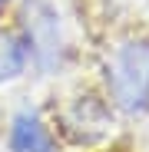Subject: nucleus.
<instances>
[{
	"label": "nucleus",
	"instance_id": "1",
	"mask_svg": "<svg viewBox=\"0 0 149 152\" xmlns=\"http://www.w3.org/2000/svg\"><path fill=\"white\" fill-rule=\"evenodd\" d=\"M103 93L123 119H142L149 113V33H129L109 46L99 63Z\"/></svg>",
	"mask_w": 149,
	"mask_h": 152
},
{
	"label": "nucleus",
	"instance_id": "2",
	"mask_svg": "<svg viewBox=\"0 0 149 152\" xmlns=\"http://www.w3.org/2000/svg\"><path fill=\"white\" fill-rule=\"evenodd\" d=\"M30 53V69L37 76H60L70 56V40L63 13L53 0H17V23Z\"/></svg>",
	"mask_w": 149,
	"mask_h": 152
},
{
	"label": "nucleus",
	"instance_id": "3",
	"mask_svg": "<svg viewBox=\"0 0 149 152\" xmlns=\"http://www.w3.org/2000/svg\"><path fill=\"white\" fill-rule=\"evenodd\" d=\"M116 109L106 99L103 89H83L76 96H70L57 113V126L60 132L73 142V145H99L106 142L116 129Z\"/></svg>",
	"mask_w": 149,
	"mask_h": 152
},
{
	"label": "nucleus",
	"instance_id": "4",
	"mask_svg": "<svg viewBox=\"0 0 149 152\" xmlns=\"http://www.w3.org/2000/svg\"><path fill=\"white\" fill-rule=\"evenodd\" d=\"M7 152H60V139L40 109L20 106L7 119Z\"/></svg>",
	"mask_w": 149,
	"mask_h": 152
},
{
	"label": "nucleus",
	"instance_id": "5",
	"mask_svg": "<svg viewBox=\"0 0 149 152\" xmlns=\"http://www.w3.org/2000/svg\"><path fill=\"white\" fill-rule=\"evenodd\" d=\"M30 69V53L17 27H0V86L23 80Z\"/></svg>",
	"mask_w": 149,
	"mask_h": 152
},
{
	"label": "nucleus",
	"instance_id": "6",
	"mask_svg": "<svg viewBox=\"0 0 149 152\" xmlns=\"http://www.w3.org/2000/svg\"><path fill=\"white\" fill-rule=\"evenodd\" d=\"M7 4H10V0H0V13H4V7H7Z\"/></svg>",
	"mask_w": 149,
	"mask_h": 152
}]
</instances>
